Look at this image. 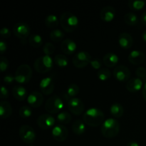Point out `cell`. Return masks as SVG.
<instances>
[{
    "instance_id": "1",
    "label": "cell",
    "mask_w": 146,
    "mask_h": 146,
    "mask_svg": "<svg viewBox=\"0 0 146 146\" xmlns=\"http://www.w3.org/2000/svg\"><path fill=\"white\" fill-rule=\"evenodd\" d=\"M104 112L99 108H90L83 115V121L86 125L91 127H97L104 122Z\"/></svg>"
},
{
    "instance_id": "2",
    "label": "cell",
    "mask_w": 146,
    "mask_h": 146,
    "mask_svg": "<svg viewBox=\"0 0 146 146\" xmlns=\"http://www.w3.org/2000/svg\"><path fill=\"white\" fill-rule=\"evenodd\" d=\"M60 24L66 32L71 33L75 31L78 26V19L70 11H66L60 17Z\"/></svg>"
},
{
    "instance_id": "3",
    "label": "cell",
    "mask_w": 146,
    "mask_h": 146,
    "mask_svg": "<svg viewBox=\"0 0 146 146\" xmlns=\"http://www.w3.org/2000/svg\"><path fill=\"white\" fill-rule=\"evenodd\" d=\"M101 133L106 138H113L120 131V124L114 118L105 120L101 125Z\"/></svg>"
},
{
    "instance_id": "4",
    "label": "cell",
    "mask_w": 146,
    "mask_h": 146,
    "mask_svg": "<svg viewBox=\"0 0 146 146\" xmlns=\"http://www.w3.org/2000/svg\"><path fill=\"white\" fill-rule=\"evenodd\" d=\"M32 74L33 71L30 66L26 64H21L15 71V81L19 84H27L31 79Z\"/></svg>"
},
{
    "instance_id": "5",
    "label": "cell",
    "mask_w": 146,
    "mask_h": 146,
    "mask_svg": "<svg viewBox=\"0 0 146 146\" xmlns=\"http://www.w3.org/2000/svg\"><path fill=\"white\" fill-rule=\"evenodd\" d=\"M53 59L50 56L44 55L37 58L34 64V68L40 74H45L51 71L53 68Z\"/></svg>"
},
{
    "instance_id": "6",
    "label": "cell",
    "mask_w": 146,
    "mask_h": 146,
    "mask_svg": "<svg viewBox=\"0 0 146 146\" xmlns=\"http://www.w3.org/2000/svg\"><path fill=\"white\" fill-rule=\"evenodd\" d=\"M64 108V102L59 96H53L50 97L45 104V109L48 113H59L61 109Z\"/></svg>"
},
{
    "instance_id": "7",
    "label": "cell",
    "mask_w": 146,
    "mask_h": 146,
    "mask_svg": "<svg viewBox=\"0 0 146 146\" xmlns=\"http://www.w3.org/2000/svg\"><path fill=\"white\" fill-rule=\"evenodd\" d=\"M13 33L15 36L19 38L21 41H26L30 35V27L27 23L19 21L13 27Z\"/></svg>"
},
{
    "instance_id": "8",
    "label": "cell",
    "mask_w": 146,
    "mask_h": 146,
    "mask_svg": "<svg viewBox=\"0 0 146 146\" xmlns=\"http://www.w3.org/2000/svg\"><path fill=\"white\" fill-rule=\"evenodd\" d=\"M92 57L88 52L81 51L78 52L73 57L72 62L74 66L78 68H83L91 63Z\"/></svg>"
},
{
    "instance_id": "9",
    "label": "cell",
    "mask_w": 146,
    "mask_h": 146,
    "mask_svg": "<svg viewBox=\"0 0 146 146\" xmlns=\"http://www.w3.org/2000/svg\"><path fill=\"white\" fill-rule=\"evenodd\" d=\"M19 136L21 141L27 144H31L35 141L36 135L34 128L28 125H23L19 129Z\"/></svg>"
},
{
    "instance_id": "10",
    "label": "cell",
    "mask_w": 146,
    "mask_h": 146,
    "mask_svg": "<svg viewBox=\"0 0 146 146\" xmlns=\"http://www.w3.org/2000/svg\"><path fill=\"white\" fill-rule=\"evenodd\" d=\"M113 76L117 81L125 82L129 81L131 77V71L124 65H119L115 67L113 70Z\"/></svg>"
},
{
    "instance_id": "11",
    "label": "cell",
    "mask_w": 146,
    "mask_h": 146,
    "mask_svg": "<svg viewBox=\"0 0 146 146\" xmlns=\"http://www.w3.org/2000/svg\"><path fill=\"white\" fill-rule=\"evenodd\" d=\"M68 110L75 115H80L84 111V104L78 98H73L67 101Z\"/></svg>"
},
{
    "instance_id": "12",
    "label": "cell",
    "mask_w": 146,
    "mask_h": 146,
    "mask_svg": "<svg viewBox=\"0 0 146 146\" xmlns=\"http://www.w3.org/2000/svg\"><path fill=\"white\" fill-rule=\"evenodd\" d=\"M38 126L42 130H48L55 125V118L51 114H42L36 120Z\"/></svg>"
},
{
    "instance_id": "13",
    "label": "cell",
    "mask_w": 146,
    "mask_h": 146,
    "mask_svg": "<svg viewBox=\"0 0 146 146\" xmlns=\"http://www.w3.org/2000/svg\"><path fill=\"white\" fill-rule=\"evenodd\" d=\"M53 138L58 142H63L66 141L68 136V129L64 125H57L53 128L51 131Z\"/></svg>"
},
{
    "instance_id": "14",
    "label": "cell",
    "mask_w": 146,
    "mask_h": 146,
    "mask_svg": "<svg viewBox=\"0 0 146 146\" xmlns=\"http://www.w3.org/2000/svg\"><path fill=\"white\" fill-rule=\"evenodd\" d=\"M27 102L32 108H37L40 107L44 102V96L42 93L36 91L31 92L27 97Z\"/></svg>"
},
{
    "instance_id": "15",
    "label": "cell",
    "mask_w": 146,
    "mask_h": 146,
    "mask_svg": "<svg viewBox=\"0 0 146 146\" xmlns=\"http://www.w3.org/2000/svg\"><path fill=\"white\" fill-rule=\"evenodd\" d=\"M39 88L41 93L44 95L48 96L52 94L54 88H55V85H54V82L52 78L47 76L42 78L39 83Z\"/></svg>"
},
{
    "instance_id": "16",
    "label": "cell",
    "mask_w": 146,
    "mask_h": 146,
    "mask_svg": "<svg viewBox=\"0 0 146 146\" xmlns=\"http://www.w3.org/2000/svg\"><path fill=\"white\" fill-rule=\"evenodd\" d=\"M115 16V9L112 6H106L101 9L100 13L101 19L105 22H111Z\"/></svg>"
},
{
    "instance_id": "17",
    "label": "cell",
    "mask_w": 146,
    "mask_h": 146,
    "mask_svg": "<svg viewBox=\"0 0 146 146\" xmlns=\"http://www.w3.org/2000/svg\"><path fill=\"white\" fill-rule=\"evenodd\" d=\"M118 44L121 48L124 49H129L133 44V37L129 33L123 32L118 36Z\"/></svg>"
},
{
    "instance_id": "18",
    "label": "cell",
    "mask_w": 146,
    "mask_h": 146,
    "mask_svg": "<svg viewBox=\"0 0 146 146\" xmlns=\"http://www.w3.org/2000/svg\"><path fill=\"white\" fill-rule=\"evenodd\" d=\"M145 59V54L139 50H133L128 55V61L133 65H140L144 62Z\"/></svg>"
},
{
    "instance_id": "19",
    "label": "cell",
    "mask_w": 146,
    "mask_h": 146,
    "mask_svg": "<svg viewBox=\"0 0 146 146\" xmlns=\"http://www.w3.org/2000/svg\"><path fill=\"white\" fill-rule=\"evenodd\" d=\"M77 48L76 44L74 40L71 38H66L61 42V49L65 54L71 55L76 51Z\"/></svg>"
},
{
    "instance_id": "20",
    "label": "cell",
    "mask_w": 146,
    "mask_h": 146,
    "mask_svg": "<svg viewBox=\"0 0 146 146\" xmlns=\"http://www.w3.org/2000/svg\"><path fill=\"white\" fill-rule=\"evenodd\" d=\"M143 81L138 77L130 79L126 84L127 90L131 93L138 92L140 90L143 89Z\"/></svg>"
},
{
    "instance_id": "21",
    "label": "cell",
    "mask_w": 146,
    "mask_h": 146,
    "mask_svg": "<svg viewBox=\"0 0 146 146\" xmlns=\"http://www.w3.org/2000/svg\"><path fill=\"white\" fill-rule=\"evenodd\" d=\"M119 58L118 55L114 53L109 52L106 54L103 58V63L108 68H113L118 64Z\"/></svg>"
},
{
    "instance_id": "22",
    "label": "cell",
    "mask_w": 146,
    "mask_h": 146,
    "mask_svg": "<svg viewBox=\"0 0 146 146\" xmlns=\"http://www.w3.org/2000/svg\"><path fill=\"white\" fill-rule=\"evenodd\" d=\"M13 96L17 101H22L28 97V93L27 89L21 85L14 86L12 89Z\"/></svg>"
},
{
    "instance_id": "23",
    "label": "cell",
    "mask_w": 146,
    "mask_h": 146,
    "mask_svg": "<svg viewBox=\"0 0 146 146\" xmlns=\"http://www.w3.org/2000/svg\"><path fill=\"white\" fill-rule=\"evenodd\" d=\"M12 113V106L8 101H3L0 104V116L2 119L9 118Z\"/></svg>"
},
{
    "instance_id": "24",
    "label": "cell",
    "mask_w": 146,
    "mask_h": 146,
    "mask_svg": "<svg viewBox=\"0 0 146 146\" xmlns=\"http://www.w3.org/2000/svg\"><path fill=\"white\" fill-rule=\"evenodd\" d=\"M110 113L114 118H121L124 113V108L121 104L118 103H114L110 108Z\"/></svg>"
},
{
    "instance_id": "25",
    "label": "cell",
    "mask_w": 146,
    "mask_h": 146,
    "mask_svg": "<svg viewBox=\"0 0 146 146\" xmlns=\"http://www.w3.org/2000/svg\"><path fill=\"white\" fill-rule=\"evenodd\" d=\"M86 123L80 119L76 120L72 125V131L76 135H81L86 131Z\"/></svg>"
},
{
    "instance_id": "26",
    "label": "cell",
    "mask_w": 146,
    "mask_h": 146,
    "mask_svg": "<svg viewBox=\"0 0 146 146\" xmlns=\"http://www.w3.org/2000/svg\"><path fill=\"white\" fill-rule=\"evenodd\" d=\"M80 91V88L77 84H71L67 87L66 92L65 94V98H68V100L71 98H76Z\"/></svg>"
},
{
    "instance_id": "27",
    "label": "cell",
    "mask_w": 146,
    "mask_h": 146,
    "mask_svg": "<svg viewBox=\"0 0 146 146\" xmlns=\"http://www.w3.org/2000/svg\"><path fill=\"white\" fill-rule=\"evenodd\" d=\"M44 23L48 29H55V28L58 27L60 21H58L56 16L54 15V14H49L44 19Z\"/></svg>"
},
{
    "instance_id": "28",
    "label": "cell",
    "mask_w": 146,
    "mask_h": 146,
    "mask_svg": "<svg viewBox=\"0 0 146 146\" xmlns=\"http://www.w3.org/2000/svg\"><path fill=\"white\" fill-rule=\"evenodd\" d=\"M29 43L30 45L34 48H38L43 44L42 37L38 34H31L29 38Z\"/></svg>"
},
{
    "instance_id": "29",
    "label": "cell",
    "mask_w": 146,
    "mask_h": 146,
    "mask_svg": "<svg viewBox=\"0 0 146 146\" xmlns=\"http://www.w3.org/2000/svg\"><path fill=\"white\" fill-rule=\"evenodd\" d=\"M54 63L60 68H65L68 64V59L64 54H57L55 56L54 59Z\"/></svg>"
},
{
    "instance_id": "30",
    "label": "cell",
    "mask_w": 146,
    "mask_h": 146,
    "mask_svg": "<svg viewBox=\"0 0 146 146\" xmlns=\"http://www.w3.org/2000/svg\"><path fill=\"white\" fill-rule=\"evenodd\" d=\"M124 21L129 26H135L138 23V16L133 12H128L124 15Z\"/></svg>"
},
{
    "instance_id": "31",
    "label": "cell",
    "mask_w": 146,
    "mask_h": 146,
    "mask_svg": "<svg viewBox=\"0 0 146 146\" xmlns=\"http://www.w3.org/2000/svg\"><path fill=\"white\" fill-rule=\"evenodd\" d=\"M56 119L61 124H67L69 123L72 120V116L70 114V113L67 111H62L58 113L56 116Z\"/></svg>"
},
{
    "instance_id": "32",
    "label": "cell",
    "mask_w": 146,
    "mask_h": 146,
    "mask_svg": "<svg viewBox=\"0 0 146 146\" xmlns=\"http://www.w3.org/2000/svg\"><path fill=\"white\" fill-rule=\"evenodd\" d=\"M64 38V33L61 30L55 29L50 33V39L54 42H60Z\"/></svg>"
},
{
    "instance_id": "33",
    "label": "cell",
    "mask_w": 146,
    "mask_h": 146,
    "mask_svg": "<svg viewBox=\"0 0 146 146\" xmlns=\"http://www.w3.org/2000/svg\"><path fill=\"white\" fill-rule=\"evenodd\" d=\"M145 2L144 1H140V0H130L128 1V7L133 11H139L145 7Z\"/></svg>"
},
{
    "instance_id": "34",
    "label": "cell",
    "mask_w": 146,
    "mask_h": 146,
    "mask_svg": "<svg viewBox=\"0 0 146 146\" xmlns=\"http://www.w3.org/2000/svg\"><path fill=\"white\" fill-rule=\"evenodd\" d=\"M97 76L98 79L102 81H106L109 79L111 76V73L110 70L107 68H101L97 72Z\"/></svg>"
},
{
    "instance_id": "35",
    "label": "cell",
    "mask_w": 146,
    "mask_h": 146,
    "mask_svg": "<svg viewBox=\"0 0 146 146\" xmlns=\"http://www.w3.org/2000/svg\"><path fill=\"white\" fill-rule=\"evenodd\" d=\"M19 115L21 118H29L32 115V110L29 106H21L19 109Z\"/></svg>"
},
{
    "instance_id": "36",
    "label": "cell",
    "mask_w": 146,
    "mask_h": 146,
    "mask_svg": "<svg viewBox=\"0 0 146 146\" xmlns=\"http://www.w3.org/2000/svg\"><path fill=\"white\" fill-rule=\"evenodd\" d=\"M43 51L44 55L51 56L55 51V46L51 42H46L43 46Z\"/></svg>"
},
{
    "instance_id": "37",
    "label": "cell",
    "mask_w": 146,
    "mask_h": 146,
    "mask_svg": "<svg viewBox=\"0 0 146 146\" xmlns=\"http://www.w3.org/2000/svg\"><path fill=\"white\" fill-rule=\"evenodd\" d=\"M135 74H136L137 77L138 78L143 81V82L146 83V68L144 67L141 66L138 67L135 71Z\"/></svg>"
},
{
    "instance_id": "38",
    "label": "cell",
    "mask_w": 146,
    "mask_h": 146,
    "mask_svg": "<svg viewBox=\"0 0 146 146\" xmlns=\"http://www.w3.org/2000/svg\"><path fill=\"white\" fill-rule=\"evenodd\" d=\"M90 64L91 65V66L94 68L95 70H100L102 68V64L103 62L98 58H92Z\"/></svg>"
},
{
    "instance_id": "39",
    "label": "cell",
    "mask_w": 146,
    "mask_h": 146,
    "mask_svg": "<svg viewBox=\"0 0 146 146\" xmlns=\"http://www.w3.org/2000/svg\"><path fill=\"white\" fill-rule=\"evenodd\" d=\"M9 66V63L8 59L6 57L1 56V61H0V69H1V72H4L7 70Z\"/></svg>"
},
{
    "instance_id": "40",
    "label": "cell",
    "mask_w": 146,
    "mask_h": 146,
    "mask_svg": "<svg viewBox=\"0 0 146 146\" xmlns=\"http://www.w3.org/2000/svg\"><path fill=\"white\" fill-rule=\"evenodd\" d=\"M0 35L4 38H9L11 36V31L7 27H3L0 31Z\"/></svg>"
},
{
    "instance_id": "41",
    "label": "cell",
    "mask_w": 146,
    "mask_h": 146,
    "mask_svg": "<svg viewBox=\"0 0 146 146\" xmlns=\"http://www.w3.org/2000/svg\"><path fill=\"white\" fill-rule=\"evenodd\" d=\"M9 96V93L8 89L6 88L4 86H2L1 88V96L0 98L1 99H7Z\"/></svg>"
},
{
    "instance_id": "42",
    "label": "cell",
    "mask_w": 146,
    "mask_h": 146,
    "mask_svg": "<svg viewBox=\"0 0 146 146\" xmlns=\"http://www.w3.org/2000/svg\"><path fill=\"white\" fill-rule=\"evenodd\" d=\"M4 82L7 84H11L15 81V76H14L11 75V74H8V75L4 76V79H3Z\"/></svg>"
},
{
    "instance_id": "43",
    "label": "cell",
    "mask_w": 146,
    "mask_h": 146,
    "mask_svg": "<svg viewBox=\"0 0 146 146\" xmlns=\"http://www.w3.org/2000/svg\"><path fill=\"white\" fill-rule=\"evenodd\" d=\"M7 49V44L4 40L0 41V54H3L6 52Z\"/></svg>"
},
{
    "instance_id": "44",
    "label": "cell",
    "mask_w": 146,
    "mask_h": 146,
    "mask_svg": "<svg viewBox=\"0 0 146 146\" xmlns=\"http://www.w3.org/2000/svg\"><path fill=\"white\" fill-rule=\"evenodd\" d=\"M141 22L143 23V25L146 26V11L142 14V15H141Z\"/></svg>"
},
{
    "instance_id": "45",
    "label": "cell",
    "mask_w": 146,
    "mask_h": 146,
    "mask_svg": "<svg viewBox=\"0 0 146 146\" xmlns=\"http://www.w3.org/2000/svg\"><path fill=\"white\" fill-rule=\"evenodd\" d=\"M142 94H143V96L144 100L146 101V83L145 84V85L143 86V87Z\"/></svg>"
},
{
    "instance_id": "46",
    "label": "cell",
    "mask_w": 146,
    "mask_h": 146,
    "mask_svg": "<svg viewBox=\"0 0 146 146\" xmlns=\"http://www.w3.org/2000/svg\"><path fill=\"white\" fill-rule=\"evenodd\" d=\"M126 146H140V145L139 144H138L137 142H135V141H131V142H129L128 144H127Z\"/></svg>"
},
{
    "instance_id": "47",
    "label": "cell",
    "mask_w": 146,
    "mask_h": 146,
    "mask_svg": "<svg viewBox=\"0 0 146 146\" xmlns=\"http://www.w3.org/2000/svg\"><path fill=\"white\" fill-rule=\"evenodd\" d=\"M142 38H143V41L146 42V30H145V31H143V33Z\"/></svg>"
},
{
    "instance_id": "48",
    "label": "cell",
    "mask_w": 146,
    "mask_h": 146,
    "mask_svg": "<svg viewBox=\"0 0 146 146\" xmlns=\"http://www.w3.org/2000/svg\"><path fill=\"white\" fill-rule=\"evenodd\" d=\"M29 146H34V145H29Z\"/></svg>"
}]
</instances>
